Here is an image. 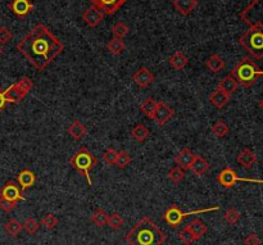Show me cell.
<instances>
[{"instance_id": "cell-42", "label": "cell", "mask_w": 263, "mask_h": 245, "mask_svg": "<svg viewBox=\"0 0 263 245\" xmlns=\"http://www.w3.org/2000/svg\"><path fill=\"white\" fill-rule=\"evenodd\" d=\"M117 156H118V152H117L114 148H109L105 152L103 153V156H102V159H103L104 162L107 163V164H110V166H113L116 164L117 161Z\"/></svg>"}, {"instance_id": "cell-4", "label": "cell", "mask_w": 263, "mask_h": 245, "mask_svg": "<svg viewBox=\"0 0 263 245\" xmlns=\"http://www.w3.org/2000/svg\"><path fill=\"white\" fill-rule=\"evenodd\" d=\"M70 164L76 169L77 172L85 176L89 186L93 185L90 172L91 169L98 164V159L91 154L90 150L86 149V148H81L80 150H77L70 158Z\"/></svg>"}, {"instance_id": "cell-46", "label": "cell", "mask_w": 263, "mask_h": 245, "mask_svg": "<svg viewBox=\"0 0 263 245\" xmlns=\"http://www.w3.org/2000/svg\"><path fill=\"white\" fill-rule=\"evenodd\" d=\"M7 98L4 95V91H0V113L5 109V106H7Z\"/></svg>"}, {"instance_id": "cell-5", "label": "cell", "mask_w": 263, "mask_h": 245, "mask_svg": "<svg viewBox=\"0 0 263 245\" xmlns=\"http://www.w3.org/2000/svg\"><path fill=\"white\" fill-rule=\"evenodd\" d=\"M239 44L254 59L263 58V32L257 28H249L239 39Z\"/></svg>"}, {"instance_id": "cell-27", "label": "cell", "mask_w": 263, "mask_h": 245, "mask_svg": "<svg viewBox=\"0 0 263 245\" xmlns=\"http://www.w3.org/2000/svg\"><path fill=\"white\" fill-rule=\"evenodd\" d=\"M125 49H126V44H125L124 40L118 39V37H113L107 44V50L112 55H120V54L124 53Z\"/></svg>"}, {"instance_id": "cell-43", "label": "cell", "mask_w": 263, "mask_h": 245, "mask_svg": "<svg viewBox=\"0 0 263 245\" xmlns=\"http://www.w3.org/2000/svg\"><path fill=\"white\" fill-rule=\"evenodd\" d=\"M13 39V32L8 27H0V45H5Z\"/></svg>"}, {"instance_id": "cell-39", "label": "cell", "mask_w": 263, "mask_h": 245, "mask_svg": "<svg viewBox=\"0 0 263 245\" xmlns=\"http://www.w3.org/2000/svg\"><path fill=\"white\" fill-rule=\"evenodd\" d=\"M58 218L52 213H48V215L44 216V218L41 219V226H44L47 230H53L57 227L58 225Z\"/></svg>"}, {"instance_id": "cell-40", "label": "cell", "mask_w": 263, "mask_h": 245, "mask_svg": "<svg viewBox=\"0 0 263 245\" xmlns=\"http://www.w3.org/2000/svg\"><path fill=\"white\" fill-rule=\"evenodd\" d=\"M17 86L20 87V90L25 94V95H27V94L30 93L31 90H32L33 81L30 79V77L25 76V77H22L18 82H17Z\"/></svg>"}, {"instance_id": "cell-13", "label": "cell", "mask_w": 263, "mask_h": 245, "mask_svg": "<svg viewBox=\"0 0 263 245\" xmlns=\"http://www.w3.org/2000/svg\"><path fill=\"white\" fill-rule=\"evenodd\" d=\"M82 20L85 21V24L89 27H97L98 25L104 20L103 12L97 7L87 8L82 13Z\"/></svg>"}, {"instance_id": "cell-20", "label": "cell", "mask_w": 263, "mask_h": 245, "mask_svg": "<svg viewBox=\"0 0 263 245\" xmlns=\"http://www.w3.org/2000/svg\"><path fill=\"white\" fill-rule=\"evenodd\" d=\"M230 96L231 95H229V94L223 93V91L217 89L210 95V103L213 107H216L217 109H222L223 107L230 102Z\"/></svg>"}, {"instance_id": "cell-30", "label": "cell", "mask_w": 263, "mask_h": 245, "mask_svg": "<svg viewBox=\"0 0 263 245\" xmlns=\"http://www.w3.org/2000/svg\"><path fill=\"white\" fill-rule=\"evenodd\" d=\"M108 217H109V215H108V213L105 212L103 208H98L94 211V213L91 215L90 219L94 225H97L98 227H104V226L107 225Z\"/></svg>"}, {"instance_id": "cell-10", "label": "cell", "mask_w": 263, "mask_h": 245, "mask_svg": "<svg viewBox=\"0 0 263 245\" xmlns=\"http://www.w3.org/2000/svg\"><path fill=\"white\" fill-rule=\"evenodd\" d=\"M173 116H175V109L171 108L166 102H158V103H157L153 119L156 121L158 126H164Z\"/></svg>"}, {"instance_id": "cell-19", "label": "cell", "mask_w": 263, "mask_h": 245, "mask_svg": "<svg viewBox=\"0 0 263 245\" xmlns=\"http://www.w3.org/2000/svg\"><path fill=\"white\" fill-rule=\"evenodd\" d=\"M237 87H239V82L237 81V79L231 76V75H227V76L223 77L220 82H218V87H217V89L231 95V94L237 91Z\"/></svg>"}, {"instance_id": "cell-32", "label": "cell", "mask_w": 263, "mask_h": 245, "mask_svg": "<svg viewBox=\"0 0 263 245\" xmlns=\"http://www.w3.org/2000/svg\"><path fill=\"white\" fill-rule=\"evenodd\" d=\"M212 131H213V134L217 136V137L222 139V137H225V136L229 134L230 129H229V126H227L226 123L223 122L222 119H218V121L214 122L213 126H212Z\"/></svg>"}, {"instance_id": "cell-37", "label": "cell", "mask_w": 263, "mask_h": 245, "mask_svg": "<svg viewBox=\"0 0 263 245\" xmlns=\"http://www.w3.org/2000/svg\"><path fill=\"white\" fill-rule=\"evenodd\" d=\"M177 236H179V239H180L184 244H186V245L193 244V243L195 242L193 232H191V230L189 229V226H186V227H184L183 230H180L179 234H177Z\"/></svg>"}, {"instance_id": "cell-26", "label": "cell", "mask_w": 263, "mask_h": 245, "mask_svg": "<svg viewBox=\"0 0 263 245\" xmlns=\"http://www.w3.org/2000/svg\"><path fill=\"white\" fill-rule=\"evenodd\" d=\"M189 229L191 230V232H193L194 239H195V240H199V239L203 238V236L207 234V231H208L207 225L200 221V219H193V222L189 225Z\"/></svg>"}, {"instance_id": "cell-12", "label": "cell", "mask_w": 263, "mask_h": 245, "mask_svg": "<svg viewBox=\"0 0 263 245\" xmlns=\"http://www.w3.org/2000/svg\"><path fill=\"white\" fill-rule=\"evenodd\" d=\"M154 79H156V77H154L153 72H150V70H148V68H145V67L137 70L136 72L132 75L133 82L136 83L140 89H147L150 83L153 82Z\"/></svg>"}, {"instance_id": "cell-2", "label": "cell", "mask_w": 263, "mask_h": 245, "mask_svg": "<svg viewBox=\"0 0 263 245\" xmlns=\"http://www.w3.org/2000/svg\"><path fill=\"white\" fill-rule=\"evenodd\" d=\"M167 236L149 217H143L126 234L129 245H162Z\"/></svg>"}, {"instance_id": "cell-38", "label": "cell", "mask_w": 263, "mask_h": 245, "mask_svg": "<svg viewBox=\"0 0 263 245\" xmlns=\"http://www.w3.org/2000/svg\"><path fill=\"white\" fill-rule=\"evenodd\" d=\"M124 218H122L118 213H112V215L108 217L107 225L109 226L112 230H118L124 226Z\"/></svg>"}, {"instance_id": "cell-25", "label": "cell", "mask_w": 263, "mask_h": 245, "mask_svg": "<svg viewBox=\"0 0 263 245\" xmlns=\"http://www.w3.org/2000/svg\"><path fill=\"white\" fill-rule=\"evenodd\" d=\"M206 67L210 72L218 73L225 68V62H223V59L218 54L214 53L206 60Z\"/></svg>"}, {"instance_id": "cell-31", "label": "cell", "mask_w": 263, "mask_h": 245, "mask_svg": "<svg viewBox=\"0 0 263 245\" xmlns=\"http://www.w3.org/2000/svg\"><path fill=\"white\" fill-rule=\"evenodd\" d=\"M4 230H5V232H7L8 235L12 236V238H16V236L20 235L21 231L24 230V225H22L20 221H17V219L13 218L5 223Z\"/></svg>"}, {"instance_id": "cell-24", "label": "cell", "mask_w": 263, "mask_h": 245, "mask_svg": "<svg viewBox=\"0 0 263 245\" xmlns=\"http://www.w3.org/2000/svg\"><path fill=\"white\" fill-rule=\"evenodd\" d=\"M4 95L7 98L8 103H14V104L21 103L22 99L26 96L22 91H21L20 87L17 86V83L9 86L7 90H4Z\"/></svg>"}, {"instance_id": "cell-8", "label": "cell", "mask_w": 263, "mask_h": 245, "mask_svg": "<svg viewBox=\"0 0 263 245\" xmlns=\"http://www.w3.org/2000/svg\"><path fill=\"white\" fill-rule=\"evenodd\" d=\"M217 181L225 189H231L237 182H256V184H263V180L261 179H248V177H239L237 173L230 167H225L221 171V173L217 176Z\"/></svg>"}, {"instance_id": "cell-36", "label": "cell", "mask_w": 263, "mask_h": 245, "mask_svg": "<svg viewBox=\"0 0 263 245\" xmlns=\"http://www.w3.org/2000/svg\"><path fill=\"white\" fill-rule=\"evenodd\" d=\"M184 179H185L184 169H181L179 166L172 167V168L168 171V180H170V181L175 182V184H179V182L183 181Z\"/></svg>"}, {"instance_id": "cell-33", "label": "cell", "mask_w": 263, "mask_h": 245, "mask_svg": "<svg viewBox=\"0 0 263 245\" xmlns=\"http://www.w3.org/2000/svg\"><path fill=\"white\" fill-rule=\"evenodd\" d=\"M223 219L226 221L229 225H235L241 219V213L237 208H229L223 215Z\"/></svg>"}, {"instance_id": "cell-35", "label": "cell", "mask_w": 263, "mask_h": 245, "mask_svg": "<svg viewBox=\"0 0 263 245\" xmlns=\"http://www.w3.org/2000/svg\"><path fill=\"white\" fill-rule=\"evenodd\" d=\"M131 163V157L130 154L125 150H121L118 152V156H117V161H116V166L120 169H125L129 167V164Z\"/></svg>"}, {"instance_id": "cell-15", "label": "cell", "mask_w": 263, "mask_h": 245, "mask_svg": "<svg viewBox=\"0 0 263 245\" xmlns=\"http://www.w3.org/2000/svg\"><path fill=\"white\" fill-rule=\"evenodd\" d=\"M126 1L127 0H100L98 8H99L105 16H113L117 10L120 9Z\"/></svg>"}, {"instance_id": "cell-23", "label": "cell", "mask_w": 263, "mask_h": 245, "mask_svg": "<svg viewBox=\"0 0 263 245\" xmlns=\"http://www.w3.org/2000/svg\"><path fill=\"white\" fill-rule=\"evenodd\" d=\"M168 63H170V66L172 67L173 70L180 71L187 66L189 58H187L183 52H176V53H173L172 55L168 58Z\"/></svg>"}, {"instance_id": "cell-11", "label": "cell", "mask_w": 263, "mask_h": 245, "mask_svg": "<svg viewBox=\"0 0 263 245\" xmlns=\"http://www.w3.org/2000/svg\"><path fill=\"white\" fill-rule=\"evenodd\" d=\"M35 8L30 0H12L9 4V9L12 10V13L14 16L24 18V17L28 16Z\"/></svg>"}, {"instance_id": "cell-47", "label": "cell", "mask_w": 263, "mask_h": 245, "mask_svg": "<svg viewBox=\"0 0 263 245\" xmlns=\"http://www.w3.org/2000/svg\"><path fill=\"white\" fill-rule=\"evenodd\" d=\"M90 1L93 3L94 7H97V8H98V5H99V3H100V0H90Z\"/></svg>"}, {"instance_id": "cell-34", "label": "cell", "mask_w": 263, "mask_h": 245, "mask_svg": "<svg viewBox=\"0 0 263 245\" xmlns=\"http://www.w3.org/2000/svg\"><path fill=\"white\" fill-rule=\"evenodd\" d=\"M129 31H130V28L125 22H117L112 27V32H113L114 37H118V39H124L125 36H127Z\"/></svg>"}, {"instance_id": "cell-17", "label": "cell", "mask_w": 263, "mask_h": 245, "mask_svg": "<svg viewBox=\"0 0 263 245\" xmlns=\"http://www.w3.org/2000/svg\"><path fill=\"white\" fill-rule=\"evenodd\" d=\"M237 162L239 163L240 166L244 167V168H252L257 163V156L254 154V152L247 148V149L241 150V152L237 154Z\"/></svg>"}, {"instance_id": "cell-49", "label": "cell", "mask_w": 263, "mask_h": 245, "mask_svg": "<svg viewBox=\"0 0 263 245\" xmlns=\"http://www.w3.org/2000/svg\"><path fill=\"white\" fill-rule=\"evenodd\" d=\"M3 54V48H1V45H0V55Z\"/></svg>"}, {"instance_id": "cell-29", "label": "cell", "mask_w": 263, "mask_h": 245, "mask_svg": "<svg viewBox=\"0 0 263 245\" xmlns=\"http://www.w3.org/2000/svg\"><path fill=\"white\" fill-rule=\"evenodd\" d=\"M131 135H132V137L136 140V141L144 142L148 137H149L150 131L145 125H143V123H137L136 126L132 129V131H131Z\"/></svg>"}, {"instance_id": "cell-1", "label": "cell", "mask_w": 263, "mask_h": 245, "mask_svg": "<svg viewBox=\"0 0 263 245\" xmlns=\"http://www.w3.org/2000/svg\"><path fill=\"white\" fill-rule=\"evenodd\" d=\"M36 70L44 71L64 50L63 43L43 24H37L16 45Z\"/></svg>"}, {"instance_id": "cell-45", "label": "cell", "mask_w": 263, "mask_h": 245, "mask_svg": "<svg viewBox=\"0 0 263 245\" xmlns=\"http://www.w3.org/2000/svg\"><path fill=\"white\" fill-rule=\"evenodd\" d=\"M244 245H260L261 244V239L258 238L257 234H249L244 238L243 240Z\"/></svg>"}, {"instance_id": "cell-28", "label": "cell", "mask_w": 263, "mask_h": 245, "mask_svg": "<svg viewBox=\"0 0 263 245\" xmlns=\"http://www.w3.org/2000/svg\"><path fill=\"white\" fill-rule=\"evenodd\" d=\"M157 103H158V102H156L153 98H147L143 103L140 104V110H141V113H143L147 118L153 119L154 112H156L157 108Z\"/></svg>"}, {"instance_id": "cell-41", "label": "cell", "mask_w": 263, "mask_h": 245, "mask_svg": "<svg viewBox=\"0 0 263 245\" xmlns=\"http://www.w3.org/2000/svg\"><path fill=\"white\" fill-rule=\"evenodd\" d=\"M24 225V230L27 232V234H30V235H33V234H36L37 230H39V227H40V223L36 221L35 218H27L26 221H25V223H22Z\"/></svg>"}, {"instance_id": "cell-16", "label": "cell", "mask_w": 263, "mask_h": 245, "mask_svg": "<svg viewBox=\"0 0 263 245\" xmlns=\"http://www.w3.org/2000/svg\"><path fill=\"white\" fill-rule=\"evenodd\" d=\"M172 5L181 16H189L198 7V0H173Z\"/></svg>"}, {"instance_id": "cell-6", "label": "cell", "mask_w": 263, "mask_h": 245, "mask_svg": "<svg viewBox=\"0 0 263 245\" xmlns=\"http://www.w3.org/2000/svg\"><path fill=\"white\" fill-rule=\"evenodd\" d=\"M240 18L249 25L250 28H257L263 32V0H253L241 10Z\"/></svg>"}, {"instance_id": "cell-3", "label": "cell", "mask_w": 263, "mask_h": 245, "mask_svg": "<svg viewBox=\"0 0 263 245\" xmlns=\"http://www.w3.org/2000/svg\"><path fill=\"white\" fill-rule=\"evenodd\" d=\"M230 75L237 79L239 86L249 89L256 83L258 77L263 76V70H261L260 67L257 66L252 58L244 56L243 59L240 60L239 63H237V66L230 71Z\"/></svg>"}, {"instance_id": "cell-21", "label": "cell", "mask_w": 263, "mask_h": 245, "mask_svg": "<svg viewBox=\"0 0 263 245\" xmlns=\"http://www.w3.org/2000/svg\"><path fill=\"white\" fill-rule=\"evenodd\" d=\"M17 181H18V185L21 186V189L26 190L35 184L36 175L30 169H24V171H21L20 175L17 176Z\"/></svg>"}, {"instance_id": "cell-9", "label": "cell", "mask_w": 263, "mask_h": 245, "mask_svg": "<svg viewBox=\"0 0 263 245\" xmlns=\"http://www.w3.org/2000/svg\"><path fill=\"white\" fill-rule=\"evenodd\" d=\"M0 198L7 199V200L16 203V204H18V202H21V200L26 199L24 196V190L21 189V186H18V184L14 181H8L1 188V190H0Z\"/></svg>"}, {"instance_id": "cell-48", "label": "cell", "mask_w": 263, "mask_h": 245, "mask_svg": "<svg viewBox=\"0 0 263 245\" xmlns=\"http://www.w3.org/2000/svg\"><path fill=\"white\" fill-rule=\"evenodd\" d=\"M258 107H260L261 110H263V98L260 100V102H258Z\"/></svg>"}, {"instance_id": "cell-18", "label": "cell", "mask_w": 263, "mask_h": 245, "mask_svg": "<svg viewBox=\"0 0 263 245\" xmlns=\"http://www.w3.org/2000/svg\"><path fill=\"white\" fill-rule=\"evenodd\" d=\"M210 169V163L206 158H203L202 156H197L195 154V158L193 161V164L190 167V171L197 176V177H202L203 175H206L207 171Z\"/></svg>"}, {"instance_id": "cell-7", "label": "cell", "mask_w": 263, "mask_h": 245, "mask_svg": "<svg viewBox=\"0 0 263 245\" xmlns=\"http://www.w3.org/2000/svg\"><path fill=\"white\" fill-rule=\"evenodd\" d=\"M220 207H210V208H204V209H197V211H189V212H183L180 208L177 206H171L170 208L167 209L166 212L163 215V219L171 226V227H177L180 225L181 222L184 219L186 218L187 216H193V215H199V213H204V212H210V211H218Z\"/></svg>"}, {"instance_id": "cell-44", "label": "cell", "mask_w": 263, "mask_h": 245, "mask_svg": "<svg viewBox=\"0 0 263 245\" xmlns=\"http://www.w3.org/2000/svg\"><path fill=\"white\" fill-rule=\"evenodd\" d=\"M16 203H12L9 202V200H7V199L4 198H0V209H3L4 212H12L14 208H16Z\"/></svg>"}, {"instance_id": "cell-22", "label": "cell", "mask_w": 263, "mask_h": 245, "mask_svg": "<svg viewBox=\"0 0 263 245\" xmlns=\"http://www.w3.org/2000/svg\"><path fill=\"white\" fill-rule=\"evenodd\" d=\"M67 133L70 134V136L74 140H81L83 136L86 135L87 129H86V126L81 122V121L75 119L74 122L70 125V127L67 129Z\"/></svg>"}, {"instance_id": "cell-14", "label": "cell", "mask_w": 263, "mask_h": 245, "mask_svg": "<svg viewBox=\"0 0 263 245\" xmlns=\"http://www.w3.org/2000/svg\"><path fill=\"white\" fill-rule=\"evenodd\" d=\"M194 158H195V154H194L189 148H185V149L177 153L176 157H175V163H176L181 169L187 171V169H190L191 164H193Z\"/></svg>"}]
</instances>
